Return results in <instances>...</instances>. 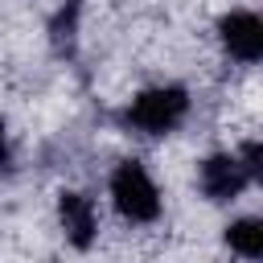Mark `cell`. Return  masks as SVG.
<instances>
[{"label": "cell", "mask_w": 263, "mask_h": 263, "mask_svg": "<svg viewBox=\"0 0 263 263\" xmlns=\"http://www.w3.org/2000/svg\"><path fill=\"white\" fill-rule=\"evenodd\" d=\"M197 185H201V193L210 197V201H234L247 185H255V177L247 173V164L234 156V152H214V156H205L201 160V168H197Z\"/></svg>", "instance_id": "cell-3"}, {"label": "cell", "mask_w": 263, "mask_h": 263, "mask_svg": "<svg viewBox=\"0 0 263 263\" xmlns=\"http://www.w3.org/2000/svg\"><path fill=\"white\" fill-rule=\"evenodd\" d=\"M226 247L242 259H263V222L259 218H234L226 226Z\"/></svg>", "instance_id": "cell-6"}, {"label": "cell", "mask_w": 263, "mask_h": 263, "mask_svg": "<svg viewBox=\"0 0 263 263\" xmlns=\"http://www.w3.org/2000/svg\"><path fill=\"white\" fill-rule=\"evenodd\" d=\"M107 193H111V205L119 210L123 222L148 226V222L160 218V189H156L152 173H148L140 160H119V164L111 168Z\"/></svg>", "instance_id": "cell-1"}, {"label": "cell", "mask_w": 263, "mask_h": 263, "mask_svg": "<svg viewBox=\"0 0 263 263\" xmlns=\"http://www.w3.org/2000/svg\"><path fill=\"white\" fill-rule=\"evenodd\" d=\"M218 41H222V49H226L230 58L255 66V62L263 58V21H259V12H251V8H230V12L218 21Z\"/></svg>", "instance_id": "cell-4"}, {"label": "cell", "mask_w": 263, "mask_h": 263, "mask_svg": "<svg viewBox=\"0 0 263 263\" xmlns=\"http://www.w3.org/2000/svg\"><path fill=\"white\" fill-rule=\"evenodd\" d=\"M185 115H189L185 86H148L127 103L123 123L136 127L140 136H168L185 123Z\"/></svg>", "instance_id": "cell-2"}, {"label": "cell", "mask_w": 263, "mask_h": 263, "mask_svg": "<svg viewBox=\"0 0 263 263\" xmlns=\"http://www.w3.org/2000/svg\"><path fill=\"white\" fill-rule=\"evenodd\" d=\"M0 173H12V144H8V127L0 119Z\"/></svg>", "instance_id": "cell-7"}, {"label": "cell", "mask_w": 263, "mask_h": 263, "mask_svg": "<svg viewBox=\"0 0 263 263\" xmlns=\"http://www.w3.org/2000/svg\"><path fill=\"white\" fill-rule=\"evenodd\" d=\"M58 222H62V234L74 251H86L99 234V210L86 193L78 189H62L58 193Z\"/></svg>", "instance_id": "cell-5"}]
</instances>
